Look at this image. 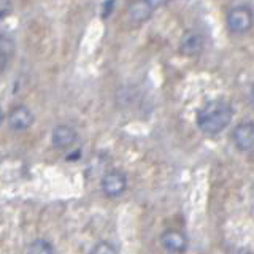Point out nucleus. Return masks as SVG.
I'll return each instance as SVG.
<instances>
[{
  "label": "nucleus",
  "instance_id": "f257e3e1",
  "mask_svg": "<svg viewBox=\"0 0 254 254\" xmlns=\"http://www.w3.org/2000/svg\"><path fill=\"white\" fill-rule=\"evenodd\" d=\"M234 110L226 100H208L197 111V127L205 135H218L230 124Z\"/></svg>",
  "mask_w": 254,
  "mask_h": 254
},
{
  "label": "nucleus",
  "instance_id": "f03ea898",
  "mask_svg": "<svg viewBox=\"0 0 254 254\" xmlns=\"http://www.w3.org/2000/svg\"><path fill=\"white\" fill-rule=\"evenodd\" d=\"M226 22L232 34L242 35V34H246V32L253 27L254 13L248 5H237L229 10Z\"/></svg>",
  "mask_w": 254,
  "mask_h": 254
},
{
  "label": "nucleus",
  "instance_id": "7ed1b4c3",
  "mask_svg": "<svg viewBox=\"0 0 254 254\" xmlns=\"http://www.w3.org/2000/svg\"><path fill=\"white\" fill-rule=\"evenodd\" d=\"M100 188H102V192L107 197H111V198L119 197L121 194H124V190L127 189V177L119 170L107 172L102 177Z\"/></svg>",
  "mask_w": 254,
  "mask_h": 254
},
{
  "label": "nucleus",
  "instance_id": "20e7f679",
  "mask_svg": "<svg viewBox=\"0 0 254 254\" xmlns=\"http://www.w3.org/2000/svg\"><path fill=\"white\" fill-rule=\"evenodd\" d=\"M8 124L13 130L16 132H24L32 127L35 121L34 113L30 111V108L27 105H14L10 113H8Z\"/></svg>",
  "mask_w": 254,
  "mask_h": 254
},
{
  "label": "nucleus",
  "instance_id": "39448f33",
  "mask_svg": "<svg viewBox=\"0 0 254 254\" xmlns=\"http://www.w3.org/2000/svg\"><path fill=\"white\" fill-rule=\"evenodd\" d=\"M232 141L240 151H251L254 148V123L242 121L232 130Z\"/></svg>",
  "mask_w": 254,
  "mask_h": 254
},
{
  "label": "nucleus",
  "instance_id": "423d86ee",
  "mask_svg": "<svg viewBox=\"0 0 254 254\" xmlns=\"http://www.w3.org/2000/svg\"><path fill=\"white\" fill-rule=\"evenodd\" d=\"M203 50V37L197 30H186L180 40V53L186 58H195Z\"/></svg>",
  "mask_w": 254,
  "mask_h": 254
},
{
  "label": "nucleus",
  "instance_id": "0eeeda50",
  "mask_svg": "<svg viewBox=\"0 0 254 254\" xmlns=\"http://www.w3.org/2000/svg\"><path fill=\"white\" fill-rule=\"evenodd\" d=\"M76 137V130L71 126L59 124L51 132V143L56 149H68L70 146L75 145Z\"/></svg>",
  "mask_w": 254,
  "mask_h": 254
},
{
  "label": "nucleus",
  "instance_id": "6e6552de",
  "mask_svg": "<svg viewBox=\"0 0 254 254\" xmlns=\"http://www.w3.org/2000/svg\"><path fill=\"white\" fill-rule=\"evenodd\" d=\"M161 245L167 253L180 254L188 248V238L178 230H165L161 235Z\"/></svg>",
  "mask_w": 254,
  "mask_h": 254
},
{
  "label": "nucleus",
  "instance_id": "1a4fd4ad",
  "mask_svg": "<svg viewBox=\"0 0 254 254\" xmlns=\"http://www.w3.org/2000/svg\"><path fill=\"white\" fill-rule=\"evenodd\" d=\"M154 8L151 6L146 0H133L127 6V18L133 24H143L153 16Z\"/></svg>",
  "mask_w": 254,
  "mask_h": 254
},
{
  "label": "nucleus",
  "instance_id": "9d476101",
  "mask_svg": "<svg viewBox=\"0 0 254 254\" xmlns=\"http://www.w3.org/2000/svg\"><path fill=\"white\" fill-rule=\"evenodd\" d=\"M14 40L10 35H0V73H3L10 64V59L14 56Z\"/></svg>",
  "mask_w": 254,
  "mask_h": 254
},
{
  "label": "nucleus",
  "instance_id": "9b49d317",
  "mask_svg": "<svg viewBox=\"0 0 254 254\" xmlns=\"http://www.w3.org/2000/svg\"><path fill=\"white\" fill-rule=\"evenodd\" d=\"M27 253L29 254H54V248L46 238H35V240L29 245Z\"/></svg>",
  "mask_w": 254,
  "mask_h": 254
},
{
  "label": "nucleus",
  "instance_id": "f8f14e48",
  "mask_svg": "<svg viewBox=\"0 0 254 254\" xmlns=\"http://www.w3.org/2000/svg\"><path fill=\"white\" fill-rule=\"evenodd\" d=\"M91 254H118L116 248L108 242H99L94 246Z\"/></svg>",
  "mask_w": 254,
  "mask_h": 254
},
{
  "label": "nucleus",
  "instance_id": "ddd939ff",
  "mask_svg": "<svg viewBox=\"0 0 254 254\" xmlns=\"http://www.w3.org/2000/svg\"><path fill=\"white\" fill-rule=\"evenodd\" d=\"M146 2L154 8V10H157V8H162L165 6L167 3H169V0H146Z\"/></svg>",
  "mask_w": 254,
  "mask_h": 254
},
{
  "label": "nucleus",
  "instance_id": "4468645a",
  "mask_svg": "<svg viewBox=\"0 0 254 254\" xmlns=\"http://www.w3.org/2000/svg\"><path fill=\"white\" fill-rule=\"evenodd\" d=\"M3 118H5L3 110H2V107H0V126H2V123H3Z\"/></svg>",
  "mask_w": 254,
  "mask_h": 254
},
{
  "label": "nucleus",
  "instance_id": "2eb2a0df",
  "mask_svg": "<svg viewBox=\"0 0 254 254\" xmlns=\"http://www.w3.org/2000/svg\"><path fill=\"white\" fill-rule=\"evenodd\" d=\"M250 100H251V103L254 105V86H253V89H251V94H250Z\"/></svg>",
  "mask_w": 254,
  "mask_h": 254
},
{
  "label": "nucleus",
  "instance_id": "dca6fc26",
  "mask_svg": "<svg viewBox=\"0 0 254 254\" xmlns=\"http://www.w3.org/2000/svg\"><path fill=\"white\" fill-rule=\"evenodd\" d=\"M10 0H0V3H8Z\"/></svg>",
  "mask_w": 254,
  "mask_h": 254
}]
</instances>
